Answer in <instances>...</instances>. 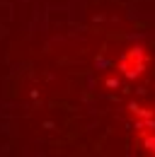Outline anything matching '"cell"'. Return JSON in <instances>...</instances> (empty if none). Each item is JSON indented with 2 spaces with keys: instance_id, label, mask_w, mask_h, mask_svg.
<instances>
[{
  "instance_id": "cell-1",
  "label": "cell",
  "mask_w": 155,
  "mask_h": 157,
  "mask_svg": "<svg viewBox=\"0 0 155 157\" xmlns=\"http://www.w3.org/2000/svg\"><path fill=\"white\" fill-rule=\"evenodd\" d=\"M121 68H124V73L126 75H138V70L143 68V56H141V51L138 48H133L129 56H124V60H121Z\"/></svg>"
}]
</instances>
